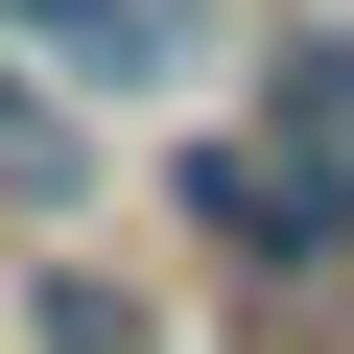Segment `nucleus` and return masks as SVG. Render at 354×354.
Wrapping results in <instances>:
<instances>
[{"instance_id": "obj_2", "label": "nucleus", "mask_w": 354, "mask_h": 354, "mask_svg": "<svg viewBox=\"0 0 354 354\" xmlns=\"http://www.w3.org/2000/svg\"><path fill=\"white\" fill-rule=\"evenodd\" d=\"M0 48L95 118H142V95H213V0H0Z\"/></svg>"}, {"instance_id": "obj_3", "label": "nucleus", "mask_w": 354, "mask_h": 354, "mask_svg": "<svg viewBox=\"0 0 354 354\" xmlns=\"http://www.w3.org/2000/svg\"><path fill=\"white\" fill-rule=\"evenodd\" d=\"M0 354H165V283L118 260V213H95V236H48L24 283H0Z\"/></svg>"}, {"instance_id": "obj_1", "label": "nucleus", "mask_w": 354, "mask_h": 354, "mask_svg": "<svg viewBox=\"0 0 354 354\" xmlns=\"http://www.w3.org/2000/svg\"><path fill=\"white\" fill-rule=\"evenodd\" d=\"M165 213H189V260H236V283H354V189L307 142H260V118L165 165Z\"/></svg>"}, {"instance_id": "obj_5", "label": "nucleus", "mask_w": 354, "mask_h": 354, "mask_svg": "<svg viewBox=\"0 0 354 354\" xmlns=\"http://www.w3.org/2000/svg\"><path fill=\"white\" fill-rule=\"evenodd\" d=\"M260 142H307L330 189H354V24H307V48H260Z\"/></svg>"}, {"instance_id": "obj_4", "label": "nucleus", "mask_w": 354, "mask_h": 354, "mask_svg": "<svg viewBox=\"0 0 354 354\" xmlns=\"http://www.w3.org/2000/svg\"><path fill=\"white\" fill-rule=\"evenodd\" d=\"M0 213H24V236H95V213H118V165H95V95H48L24 48H0Z\"/></svg>"}]
</instances>
